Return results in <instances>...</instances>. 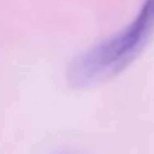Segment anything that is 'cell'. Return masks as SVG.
I'll list each match as a JSON object with an SVG mask.
<instances>
[{"label": "cell", "mask_w": 154, "mask_h": 154, "mask_svg": "<svg viewBox=\"0 0 154 154\" xmlns=\"http://www.w3.org/2000/svg\"><path fill=\"white\" fill-rule=\"evenodd\" d=\"M154 23L151 0H146L137 15L106 40L90 47L70 63L66 80L73 88H88L116 76L143 51Z\"/></svg>", "instance_id": "6da1fadb"}, {"label": "cell", "mask_w": 154, "mask_h": 154, "mask_svg": "<svg viewBox=\"0 0 154 154\" xmlns=\"http://www.w3.org/2000/svg\"><path fill=\"white\" fill-rule=\"evenodd\" d=\"M151 7H152V14H154V0H151Z\"/></svg>", "instance_id": "7a4b0ae2"}]
</instances>
